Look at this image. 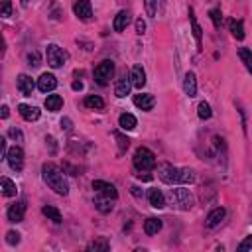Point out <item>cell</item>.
<instances>
[{"label": "cell", "mask_w": 252, "mask_h": 252, "mask_svg": "<svg viewBox=\"0 0 252 252\" xmlns=\"http://www.w3.org/2000/svg\"><path fill=\"white\" fill-rule=\"evenodd\" d=\"M132 195H134V197H142V191H140V187H136V185H134V187H132Z\"/></svg>", "instance_id": "47"}, {"label": "cell", "mask_w": 252, "mask_h": 252, "mask_svg": "<svg viewBox=\"0 0 252 252\" xmlns=\"http://www.w3.org/2000/svg\"><path fill=\"white\" fill-rule=\"evenodd\" d=\"M130 12L128 10H120L116 16H114V22H112V28H114V32H124L126 30V26L130 24Z\"/></svg>", "instance_id": "16"}, {"label": "cell", "mask_w": 252, "mask_h": 252, "mask_svg": "<svg viewBox=\"0 0 252 252\" xmlns=\"http://www.w3.org/2000/svg\"><path fill=\"white\" fill-rule=\"evenodd\" d=\"M183 91L189 99H193L197 95V77L193 71H187L185 77H183Z\"/></svg>", "instance_id": "15"}, {"label": "cell", "mask_w": 252, "mask_h": 252, "mask_svg": "<svg viewBox=\"0 0 252 252\" xmlns=\"http://www.w3.org/2000/svg\"><path fill=\"white\" fill-rule=\"evenodd\" d=\"M24 215H26V201H18L14 205H10L6 217L10 223H22L24 221Z\"/></svg>", "instance_id": "11"}, {"label": "cell", "mask_w": 252, "mask_h": 252, "mask_svg": "<svg viewBox=\"0 0 252 252\" xmlns=\"http://www.w3.org/2000/svg\"><path fill=\"white\" fill-rule=\"evenodd\" d=\"M0 187H2V195H4V197H16V193H18L16 183H14L12 179H8V177L0 179Z\"/></svg>", "instance_id": "25"}, {"label": "cell", "mask_w": 252, "mask_h": 252, "mask_svg": "<svg viewBox=\"0 0 252 252\" xmlns=\"http://www.w3.org/2000/svg\"><path fill=\"white\" fill-rule=\"evenodd\" d=\"M28 61H30V65L38 67V65H40V55H38V51H30V53H28Z\"/></svg>", "instance_id": "39"}, {"label": "cell", "mask_w": 252, "mask_h": 252, "mask_svg": "<svg viewBox=\"0 0 252 252\" xmlns=\"http://www.w3.org/2000/svg\"><path fill=\"white\" fill-rule=\"evenodd\" d=\"M197 114H199V118H201V120H209V118L213 116L211 104H209L207 101H201V102H199V106H197Z\"/></svg>", "instance_id": "30"}, {"label": "cell", "mask_w": 252, "mask_h": 252, "mask_svg": "<svg viewBox=\"0 0 252 252\" xmlns=\"http://www.w3.org/2000/svg\"><path fill=\"white\" fill-rule=\"evenodd\" d=\"M136 34H138V36L146 34V22H144L142 18H138V20H136Z\"/></svg>", "instance_id": "40"}, {"label": "cell", "mask_w": 252, "mask_h": 252, "mask_svg": "<svg viewBox=\"0 0 252 252\" xmlns=\"http://www.w3.org/2000/svg\"><path fill=\"white\" fill-rule=\"evenodd\" d=\"M114 138H116V142H118V150H120V154H122L126 148H128V146H130V140L126 138V136H122L120 132H114Z\"/></svg>", "instance_id": "33"}, {"label": "cell", "mask_w": 252, "mask_h": 252, "mask_svg": "<svg viewBox=\"0 0 252 252\" xmlns=\"http://www.w3.org/2000/svg\"><path fill=\"white\" fill-rule=\"evenodd\" d=\"M134 85H132V79H130V75H126V73H122L120 75V79L116 81V87H114V95L118 97V99H124L126 95L130 93V89H132Z\"/></svg>", "instance_id": "9"}, {"label": "cell", "mask_w": 252, "mask_h": 252, "mask_svg": "<svg viewBox=\"0 0 252 252\" xmlns=\"http://www.w3.org/2000/svg\"><path fill=\"white\" fill-rule=\"evenodd\" d=\"M148 201L154 209H164L166 207V195L160 191V189H150L148 193Z\"/></svg>", "instance_id": "22"}, {"label": "cell", "mask_w": 252, "mask_h": 252, "mask_svg": "<svg viewBox=\"0 0 252 252\" xmlns=\"http://www.w3.org/2000/svg\"><path fill=\"white\" fill-rule=\"evenodd\" d=\"M168 201H170L176 209H179V211H189V209L193 207V203H195L191 191H189V189H183V187H174V189H170V191H168Z\"/></svg>", "instance_id": "3"}, {"label": "cell", "mask_w": 252, "mask_h": 252, "mask_svg": "<svg viewBox=\"0 0 252 252\" xmlns=\"http://www.w3.org/2000/svg\"><path fill=\"white\" fill-rule=\"evenodd\" d=\"M112 75H114V63H112L110 59L101 61V63L95 67V81H97L101 87L108 85L110 79H112Z\"/></svg>", "instance_id": "5"}, {"label": "cell", "mask_w": 252, "mask_h": 252, "mask_svg": "<svg viewBox=\"0 0 252 252\" xmlns=\"http://www.w3.org/2000/svg\"><path fill=\"white\" fill-rule=\"evenodd\" d=\"M81 89H83V83L81 81H75L73 83V91H81Z\"/></svg>", "instance_id": "48"}, {"label": "cell", "mask_w": 252, "mask_h": 252, "mask_svg": "<svg viewBox=\"0 0 252 252\" xmlns=\"http://www.w3.org/2000/svg\"><path fill=\"white\" fill-rule=\"evenodd\" d=\"M46 108L50 110V112H57L61 106H63V99L59 97V95H48V99H46Z\"/></svg>", "instance_id": "27"}, {"label": "cell", "mask_w": 252, "mask_h": 252, "mask_svg": "<svg viewBox=\"0 0 252 252\" xmlns=\"http://www.w3.org/2000/svg\"><path fill=\"white\" fill-rule=\"evenodd\" d=\"M158 177L168 185H189L195 181V172L189 168H176L172 164H162L158 168Z\"/></svg>", "instance_id": "1"}, {"label": "cell", "mask_w": 252, "mask_h": 252, "mask_svg": "<svg viewBox=\"0 0 252 252\" xmlns=\"http://www.w3.org/2000/svg\"><path fill=\"white\" fill-rule=\"evenodd\" d=\"M134 104L140 108V110H152L154 108V104H156V99H154V95H150V93H140V95H136L134 97Z\"/></svg>", "instance_id": "14"}, {"label": "cell", "mask_w": 252, "mask_h": 252, "mask_svg": "<svg viewBox=\"0 0 252 252\" xmlns=\"http://www.w3.org/2000/svg\"><path fill=\"white\" fill-rule=\"evenodd\" d=\"M209 16H211V20H213V26L219 30L221 24H223V14H221V10H219V8H213V10L209 12Z\"/></svg>", "instance_id": "34"}, {"label": "cell", "mask_w": 252, "mask_h": 252, "mask_svg": "<svg viewBox=\"0 0 252 252\" xmlns=\"http://www.w3.org/2000/svg\"><path fill=\"white\" fill-rule=\"evenodd\" d=\"M55 87H57L55 75H51V73H42V77L38 79V89H40L42 93H51V91H55Z\"/></svg>", "instance_id": "13"}, {"label": "cell", "mask_w": 252, "mask_h": 252, "mask_svg": "<svg viewBox=\"0 0 252 252\" xmlns=\"http://www.w3.org/2000/svg\"><path fill=\"white\" fill-rule=\"evenodd\" d=\"M160 230H162V221H160L158 217H150V219L144 221V232H146L148 236H154V234H158Z\"/></svg>", "instance_id": "23"}, {"label": "cell", "mask_w": 252, "mask_h": 252, "mask_svg": "<svg viewBox=\"0 0 252 252\" xmlns=\"http://www.w3.org/2000/svg\"><path fill=\"white\" fill-rule=\"evenodd\" d=\"M85 106L93 108V110H101V108H104V101L101 97H97V95H89L85 99Z\"/></svg>", "instance_id": "28"}, {"label": "cell", "mask_w": 252, "mask_h": 252, "mask_svg": "<svg viewBox=\"0 0 252 252\" xmlns=\"http://www.w3.org/2000/svg\"><path fill=\"white\" fill-rule=\"evenodd\" d=\"M6 242H8L10 246L20 244V232H16V230H8V232H6Z\"/></svg>", "instance_id": "36"}, {"label": "cell", "mask_w": 252, "mask_h": 252, "mask_svg": "<svg viewBox=\"0 0 252 252\" xmlns=\"http://www.w3.org/2000/svg\"><path fill=\"white\" fill-rule=\"evenodd\" d=\"M0 110H2V112H0V116H2V118H8V114H10V108L4 104L2 108H0Z\"/></svg>", "instance_id": "46"}, {"label": "cell", "mask_w": 252, "mask_h": 252, "mask_svg": "<svg viewBox=\"0 0 252 252\" xmlns=\"http://www.w3.org/2000/svg\"><path fill=\"white\" fill-rule=\"evenodd\" d=\"M63 170L71 172V176H77V174H79V170H77V168H73V166H69V164H63Z\"/></svg>", "instance_id": "44"}, {"label": "cell", "mask_w": 252, "mask_h": 252, "mask_svg": "<svg viewBox=\"0 0 252 252\" xmlns=\"http://www.w3.org/2000/svg\"><path fill=\"white\" fill-rule=\"evenodd\" d=\"M73 12H75V16H77L79 20L89 22L91 16H93V6H91L89 0H77V2L73 4Z\"/></svg>", "instance_id": "8"}, {"label": "cell", "mask_w": 252, "mask_h": 252, "mask_svg": "<svg viewBox=\"0 0 252 252\" xmlns=\"http://www.w3.org/2000/svg\"><path fill=\"white\" fill-rule=\"evenodd\" d=\"M18 112H20V116L24 118V120H28V122H36L38 118H40V108L38 106H30V104H18Z\"/></svg>", "instance_id": "17"}, {"label": "cell", "mask_w": 252, "mask_h": 252, "mask_svg": "<svg viewBox=\"0 0 252 252\" xmlns=\"http://www.w3.org/2000/svg\"><path fill=\"white\" fill-rule=\"evenodd\" d=\"M144 6H146V14L154 18L158 12V0H144Z\"/></svg>", "instance_id": "35"}, {"label": "cell", "mask_w": 252, "mask_h": 252, "mask_svg": "<svg viewBox=\"0 0 252 252\" xmlns=\"http://www.w3.org/2000/svg\"><path fill=\"white\" fill-rule=\"evenodd\" d=\"M252 248V236H246L240 244H238V250H250Z\"/></svg>", "instance_id": "41"}, {"label": "cell", "mask_w": 252, "mask_h": 252, "mask_svg": "<svg viewBox=\"0 0 252 252\" xmlns=\"http://www.w3.org/2000/svg\"><path fill=\"white\" fill-rule=\"evenodd\" d=\"M46 142L51 146V154H55V152H57V146H55V138H53V136H46Z\"/></svg>", "instance_id": "42"}, {"label": "cell", "mask_w": 252, "mask_h": 252, "mask_svg": "<svg viewBox=\"0 0 252 252\" xmlns=\"http://www.w3.org/2000/svg\"><path fill=\"white\" fill-rule=\"evenodd\" d=\"M228 30L236 40H244V24L242 20H228Z\"/></svg>", "instance_id": "26"}, {"label": "cell", "mask_w": 252, "mask_h": 252, "mask_svg": "<svg viewBox=\"0 0 252 252\" xmlns=\"http://www.w3.org/2000/svg\"><path fill=\"white\" fill-rule=\"evenodd\" d=\"M16 87H18V91L24 95V97H32V93H34V79L30 77V75H26V73H22V75H18V81H16Z\"/></svg>", "instance_id": "12"}, {"label": "cell", "mask_w": 252, "mask_h": 252, "mask_svg": "<svg viewBox=\"0 0 252 252\" xmlns=\"http://www.w3.org/2000/svg\"><path fill=\"white\" fill-rule=\"evenodd\" d=\"M136 177H138V179H142V181H150V179H152V176H150L148 172H138V174H136Z\"/></svg>", "instance_id": "43"}, {"label": "cell", "mask_w": 252, "mask_h": 252, "mask_svg": "<svg viewBox=\"0 0 252 252\" xmlns=\"http://www.w3.org/2000/svg\"><path fill=\"white\" fill-rule=\"evenodd\" d=\"M189 22H191V30H193V38H195V42H197V48L203 50V30H201V26H199V22H197V18H195L193 8H189Z\"/></svg>", "instance_id": "19"}, {"label": "cell", "mask_w": 252, "mask_h": 252, "mask_svg": "<svg viewBox=\"0 0 252 252\" xmlns=\"http://www.w3.org/2000/svg\"><path fill=\"white\" fill-rule=\"evenodd\" d=\"M134 168L138 172H150L156 168V154L146 148V146H140L136 152H134Z\"/></svg>", "instance_id": "4"}, {"label": "cell", "mask_w": 252, "mask_h": 252, "mask_svg": "<svg viewBox=\"0 0 252 252\" xmlns=\"http://www.w3.org/2000/svg\"><path fill=\"white\" fill-rule=\"evenodd\" d=\"M8 136H10L12 140H16V142H22V140H24V134H22L18 128H10V130H8Z\"/></svg>", "instance_id": "38"}, {"label": "cell", "mask_w": 252, "mask_h": 252, "mask_svg": "<svg viewBox=\"0 0 252 252\" xmlns=\"http://www.w3.org/2000/svg\"><path fill=\"white\" fill-rule=\"evenodd\" d=\"M6 162L8 166L14 170V172H22L24 170V150L16 144L8 150V156H6Z\"/></svg>", "instance_id": "7"}, {"label": "cell", "mask_w": 252, "mask_h": 252, "mask_svg": "<svg viewBox=\"0 0 252 252\" xmlns=\"http://www.w3.org/2000/svg\"><path fill=\"white\" fill-rule=\"evenodd\" d=\"M227 217V211L223 209V207H217V209H213L209 215H207V221H205V225L209 227V228H215V227H219L221 223H223V219Z\"/></svg>", "instance_id": "18"}, {"label": "cell", "mask_w": 252, "mask_h": 252, "mask_svg": "<svg viewBox=\"0 0 252 252\" xmlns=\"http://www.w3.org/2000/svg\"><path fill=\"white\" fill-rule=\"evenodd\" d=\"M61 128L71 130V120H69V118H63V120H61Z\"/></svg>", "instance_id": "45"}, {"label": "cell", "mask_w": 252, "mask_h": 252, "mask_svg": "<svg viewBox=\"0 0 252 252\" xmlns=\"http://www.w3.org/2000/svg\"><path fill=\"white\" fill-rule=\"evenodd\" d=\"M93 189H95L97 193L104 195V197H110V199H116V197H118V191H116V187H114L112 183H108V181H102V179H97V181H93Z\"/></svg>", "instance_id": "10"}, {"label": "cell", "mask_w": 252, "mask_h": 252, "mask_svg": "<svg viewBox=\"0 0 252 252\" xmlns=\"http://www.w3.org/2000/svg\"><path fill=\"white\" fill-rule=\"evenodd\" d=\"M238 55H240L244 67L248 69V73H252V51H250L248 48H240V50H238Z\"/></svg>", "instance_id": "31"}, {"label": "cell", "mask_w": 252, "mask_h": 252, "mask_svg": "<svg viewBox=\"0 0 252 252\" xmlns=\"http://www.w3.org/2000/svg\"><path fill=\"white\" fill-rule=\"evenodd\" d=\"M112 201L114 199H110V197H104V195H101V193H97V197H95V209L99 211V213H102V215H106V213H110L112 211Z\"/></svg>", "instance_id": "21"}, {"label": "cell", "mask_w": 252, "mask_h": 252, "mask_svg": "<svg viewBox=\"0 0 252 252\" xmlns=\"http://www.w3.org/2000/svg\"><path fill=\"white\" fill-rule=\"evenodd\" d=\"M46 57H48V65H50V67H53V69L61 67V65L65 63V59H67L65 51H63L59 46H55V44H50V46H48V50H46Z\"/></svg>", "instance_id": "6"}, {"label": "cell", "mask_w": 252, "mask_h": 252, "mask_svg": "<svg viewBox=\"0 0 252 252\" xmlns=\"http://www.w3.org/2000/svg\"><path fill=\"white\" fill-rule=\"evenodd\" d=\"M42 213H44V215H46L50 221H53L55 225H59V223H61V213H59V211H57L53 205H46V207L42 209Z\"/></svg>", "instance_id": "29"}, {"label": "cell", "mask_w": 252, "mask_h": 252, "mask_svg": "<svg viewBox=\"0 0 252 252\" xmlns=\"http://www.w3.org/2000/svg\"><path fill=\"white\" fill-rule=\"evenodd\" d=\"M0 2H2V16L4 18L12 16V2L10 0H0Z\"/></svg>", "instance_id": "37"}, {"label": "cell", "mask_w": 252, "mask_h": 252, "mask_svg": "<svg viewBox=\"0 0 252 252\" xmlns=\"http://www.w3.org/2000/svg\"><path fill=\"white\" fill-rule=\"evenodd\" d=\"M130 79H132V85L136 89H142L146 85V71L142 65H134L132 71H130Z\"/></svg>", "instance_id": "20"}, {"label": "cell", "mask_w": 252, "mask_h": 252, "mask_svg": "<svg viewBox=\"0 0 252 252\" xmlns=\"http://www.w3.org/2000/svg\"><path fill=\"white\" fill-rule=\"evenodd\" d=\"M110 248V244H108V240H104V238H97V240H93L89 246H87V250H102V252H106Z\"/></svg>", "instance_id": "32"}, {"label": "cell", "mask_w": 252, "mask_h": 252, "mask_svg": "<svg viewBox=\"0 0 252 252\" xmlns=\"http://www.w3.org/2000/svg\"><path fill=\"white\" fill-rule=\"evenodd\" d=\"M42 177L50 189H53L57 195H67L69 193V183L63 176V172L55 164H44L42 166Z\"/></svg>", "instance_id": "2"}, {"label": "cell", "mask_w": 252, "mask_h": 252, "mask_svg": "<svg viewBox=\"0 0 252 252\" xmlns=\"http://www.w3.org/2000/svg\"><path fill=\"white\" fill-rule=\"evenodd\" d=\"M118 126L122 130H134L136 128V118L130 112H122L118 116Z\"/></svg>", "instance_id": "24"}]
</instances>
